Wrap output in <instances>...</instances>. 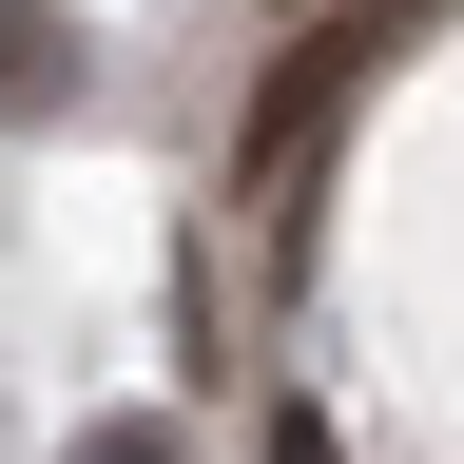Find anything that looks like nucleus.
<instances>
[{"label":"nucleus","mask_w":464,"mask_h":464,"mask_svg":"<svg viewBox=\"0 0 464 464\" xmlns=\"http://www.w3.org/2000/svg\"><path fill=\"white\" fill-rule=\"evenodd\" d=\"M368 20H310V39H290L271 58V97H252V136H232V213H290V174H310V136H329V116H348V78H368Z\"/></svg>","instance_id":"nucleus-1"},{"label":"nucleus","mask_w":464,"mask_h":464,"mask_svg":"<svg viewBox=\"0 0 464 464\" xmlns=\"http://www.w3.org/2000/svg\"><path fill=\"white\" fill-rule=\"evenodd\" d=\"M78 78H97V39L58 20V0H0V136H58Z\"/></svg>","instance_id":"nucleus-2"},{"label":"nucleus","mask_w":464,"mask_h":464,"mask_svg":"<svg viewBox=\"0 0 464 464\" xmlns=\"http://www.w3.org/2000/svg\"><path fill=\"white\" fill-rule=\"evenodd\" d=\"M78 464H194V445H174L155 406H116V426H78Z\"/></svg>","instance_id":"nucleus-3"},{"label":"nucleus","mask_w":464,"mask_h":464,"mask_svg":"<svg viewBox=\"0 0 464 464\" xmlns=\"http://www.w3.org/2000/svg\"><path fill=\"white\" fill-rule=\"evenodd\" d=\"M271 464H329V426H310V406H290V426H271Z\"/></svg>","instance_id":"nucleus-4"}]
</instances>
